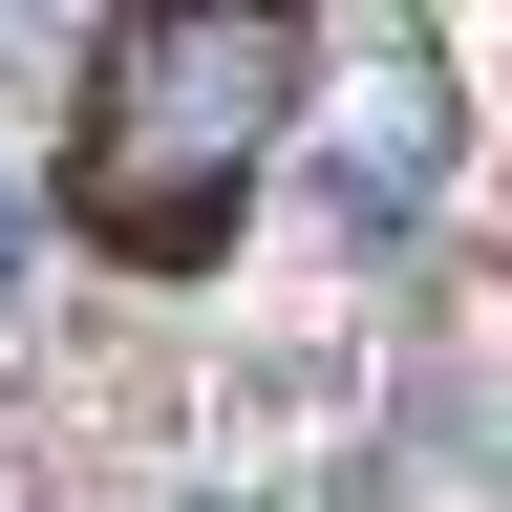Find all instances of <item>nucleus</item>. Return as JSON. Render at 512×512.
<instances>
[{"instance_id":"obj_1","label":"nucleus","mask_w":512,"mask_h":512,"mask_svg":"<svg viewBox=\"0 0 512 512\" xmlns=\"http://www.w3.org/2000/svg\"><path fill=\"white\" fill-rule=\"evenodd\" d=\"M278 107H299V22H107L64 107V235L128 278H214Z\"/></svg>"},{"instance_id":"obj_2","label":"nucleus","mask_w":512,"mask_h":512,"mask_svg":"<svg viewBox=\"0 0 512 512\" xmlns=\"http://www.w3.org/2000/svg\"><path fill=\"white\" fill-rule=\"evenodd\" d=\"M0 278H22V214H0Z\"/></svg>"}]
</instances>
